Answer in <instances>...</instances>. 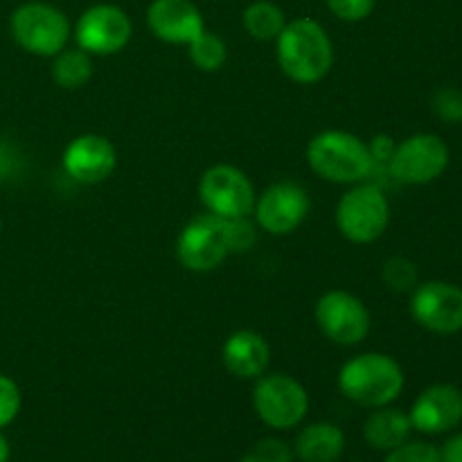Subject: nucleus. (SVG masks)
<instances>
[{
  "mask_svg": "<svg viewBox=\"0 0 462 462\" xmlns=\"http://www.w3.org/2000/svg\"><path fill=\"white\" fill-rule=\"evenodd\" d=\"M275 59L284 77L302 86H314L334 66V43L328 30L314 18H293L275 39Z\"/></svg>",
  "mask_w": 462,
  "mask_h": 462,
  "instance_id": "f257e3e1",
  "label": "nucleus"
},
{
  "mask_svg": "<svg viewBox=\"0 0 462 462\" xmlns=\"http://www.w3.org/2000/svg\"><path fill=\"white\" fill-rule=\"evenodd\" d=\"M307 165L319 179L337 185H356L377 170L370 144L343 129H325L307 144Z\"/></svg>",
  "mask_w": 462,
  "mask_h": 462,
  "instance_id": "f03ea898",
  "label": "nucleus"
},
{
  "mask_svg": "<svg viewBox=\"0 0 462 462\" xmlns=\"http://www.w3.org/2000/svg\"><path fill=\"white\" fill-rule=\"evenodd\" d=\"M337 383L341 395L352 404L379 409L402 395L406 377L395 356L386 352H364L341 365Z\"/></svg>",
  "mask_w": 462,
  "mask_h": 462,
  "instance_id": "7ed1b4c3",
  "label": "nucleus"
},
{
  "mask_svg": "<svg viewBox=\"0 0 462 462\" xmlns=\"http://www.w3.org/2000/svg\"><path fill=\"white\" fill-rule=\"evenodd\" d=\"M337 228L347 242L373 244L383 237L391 224V201L386 192L377 183H356L338 199L337 212Z\"/></svg>",
  "mask_w": 462,
  "mask_h": 462,
  "instance_id": "20e7f679",
  "label": "nucleus"
},
{
  "mask_svg": "<svg viewBox=\"0 0 462 462\" xmlns=\"http://www.w3.org/2000/svg\"><path fill=\"white\" fill-rule=\"evenodd\" d=\"M12 39L21 50L34 57L52 59L68 48L72 25L66 14L50 3H23L9 18Z\"/></svg>",
  "mask_w": 462,
  "mask_h": 462,
  "instance_id": "39448f33",
  "label": "nucleus"
},
{
  "mask_svg": "<svg viewBox=\"0 0 462 462\" xmlns=\"http://www.w3.org/2000/svg\"><path fill=\"white\" fill-rule=\"evenodd\" d=\"M253 409L273 431L300 427L310 413V393L293 374L264 373L253 386Z\"/></svg>",
  "mask_w": 462,
  "mask_h": 462,
  "instance_id": "423d86ee",
  "label": "nucleus"
},
{
  "mask_svg": "<svg viewBox=\"0 0 462 462\" xmlns=\"http://www.w3.org/2000/svg\"><path fill=\"white\" fill-rule=\"evenodd\" d=\"M233 255L230 248V221L203 212L189 219L176 237V257L194 273H210Z\"/></svg>",
  "mask_w": 462,
  "mask_h": 462,
  "instance_id": "0eeeda50",
  "label": "nucleus"
},
{
  "mask_svg": "<svg viewBox=\"0 0 462 462\" xmlns=\"http://www.w3.org/2000/svg\"><path fill=\"white\" fill-rule=\"evenodd\" d=\"M314 320L328 341L343 347L364 343L373 329V316L365 302L346 289L325 291L314 305Z\"/></svg>",
  "mask_w": 462,
  "mask_h": 462,
  "instance_id": "6e6552de",
  "label": "nucleus"
},
{
  "mask_svg": "<svg viewBox=\"0 0 462 462\" xmlns=\"http://www.w3.org/2000/svg\"><path fill=\"white\" fill-rule=\"evenodd\" d=\"M199 199L210 215L221 219H244L253 215L257 192L246 171L228 162H219L201 174Z\"/></svg>",
  "mask_w": 462,
  "mask_h": 462,
  "instance_id": "1a4fd4ad",
  "label": "nucleus"
},
{
  "mask_svg": "<svg viewBox=\"0 0 462 462\" xmlns=\"http://www.w3.org/2000/svg\"><path fill=\"white\" fill-rule=\"evenodd\" d=\"M449 161V144L440 135L413 134L395 144L388 171L402 185H427L445 174Z\"/></svg>",
  "mask_w": 462,
  "mask_h": 462,
  "instance_id": "9d476101",
  "label": "nucleus"
},
{
  "mask_svg": "<svg viewBox=\"0 0 462 462\" xmlns=\"http://www.w3.org/2000/svg\"><path fill=\"white\" fill-rule=\"evenodd\" d=\"M134 23L129 14L111 3H99L81 12L72 27L77 48L90 57H113L129 45Z\"/></svg>",
  "mask_w": 462,
  "mask_h": 462,
  "instance_id": "9b49d317",
  "label": "nucleus"
},
{
  "mask_svg": "<svg viewBox=\"0 0 462 462\" xmlns=\"http://www.w3.org/2000/svg\"><path fill=\"white\" fill-rule=\"evenodd\" d=\"M310 210V194L302 185L293 183V180H278L257 194L253 215L264 233L273 235V237H284V235L296 233L305 224Z\"/></svg>",
  "mask_w": 462,
  "mask_h": 462,
  "instance_id": "f8f14e48",
  "label": "nucleus"
},
{
  "mask_svg": "<svg viewBox=\"0 0 462 462\" xmlns=\"http://www.w3.org/2000/svg\"><path fill=\"white\" fill-rule=\"evenodd\" d=\"M411 316L420 328L433 334H456L462 329V289L445 280H429L411 291Z\"/></svg>",
  "mask_w": 462,
  "mask_h": 462,
  "instance_id": "ddd939ff",
  "label": "nucleus"
},
{
  "mask_svg": "<svg viewBox=\"0 0 462 462\" xmlns=\"http://www.w3.org/2000/svg\"><path fill=\"white\" fill-rule=\"evenodd\" d=\"M61 165L75 183L99 185L116 171L117 149L106 135L81 134L63 149Z\"/></svg>",
  "mask_w": 462,
  "mask_h": 462,
  "instance_id": "4468645a",
  "label": "nucleus"
},
{
  "mask_svg": "<svg viewBox=\"0 0 462 462\" xmlns=\"http://www.w3.org/2000/svg\"><path fill=\"white\" fill-rule=\"evenodd\" d=\"M413 431L440 436L454 431L462 422V391L454 383H433L415 397L411 406Z\"/></svg>",
  "mask_w": 462,
  "mask_h": 462,
  "instance_id": "2eb2a0df",
  "label": "nucleus"
},
{
  "mask_svg": "<svg viewBox=\"0 0 462 462\" xmlns=\"http://www.w3.org/2000/svg\"><path fill=\"white\" fill-rule=\"evenodd\" d=\"M147 27L162 43L188 48L206 32V21L192 0H152L147 7Z\"/></svg>",
  "mask_w": 462,
  "mask_h": 462,
  "instance_id": "dca6fc26",
  "label": "nucleus"
},
{
  "mask_svg": "<svg viewBox=\"0 0 462 462\" xmlns=\"http://www.w3.org/2000/svg\"><path fill=\"white\" fill-rule=\"evenodd\" d=\"M221 361L233 377L255 382L269 370L271 346L255 329H237L221 346Z\"/></svg>",
  "mask_w": 462,
  "mask_h": 462,
  "instance_id": "f3484780",
  "label": "nucleus"
},
{
  "mask_svg": "<svg viewBox=\"0 0 462 462\" xmlns=\"http://www.w3.org/2000/svg\"><path fill=\"white\" fill-rule=\"evenodd\" d=\"M347 438L338 424L311 422L298 431L293 440V458L300 462H338L346 454Z\"/></svg>",
  "mask_w": 462,
  "mask_h": 462,
  "instance_id": "a211bd4d",
  "label": "nucleus"
},
{
  "mask_svg": "<svg viewBox=\"0 0 462 462\" xmlns=\"http://www.w3.org/2000/svg\"><path fill=\"white\" fill-rule=\"evenodd\" d=\"M411 433H413V424H411L409 413L395 409L393 404L373 409L364 422V440L368 442V447L386 451V454L411 440Z\"/></svg>",
  "mask_w": 462,
  "mask_h": 462,
  "instance_id": "6ab92c4d",
  "label": "nucleus"
},
{
  "mask_svg": "<svg viewBox=\"0 0 462 462\" xmlns=\"http://www.w3.org/2000/svg\"><path fill=\"white\" fill-rule=\"evenodd\" d=\"M52 79L59 88H84L93 79V57L81 48H66L52 57Z\"/></svg>",
  "mask_w": 462,
  "mask_h": 462,
  "instance_id": "aec40b11",
  "label": "nucleus"
},
{
  "mask_svg": "<svg viewBox=\"0 0 462 462\" xmlns=\"http://www.w3.org/2000/svg\"><path fill=\"white\" fill-rule=\"evenodd\" d=\"M242 25L255 41H275L287 25V16L280 5L271 0H255L244 9Z\"/></svg>",
  "mask_w": 462,
  "mask_h": 462,
  "instance_id": "412c9836",
  "label": "nucleus"
},
{
  "mask_svg": "<svg viewBox=\"0 0 462 462\" xmlns=\"http://www.w3.org/2000/svg\"><path fill=\"white\" fill-rule=\"evenodd\" d=\"M188 57L201 72H217L228 61V45L215 32H203L188 45Z\"/></svg>",
  "mask_w": 462,
  "mask_h": 462,
  "instance_id": "4be33fe9",
  "label": "nucleus"
},
{
  "mask_svg": "<svg viewBox=\"0 0 462 462\" xmlns=\"http://www.w3.org/2000/svg\"><path fill=\"white\" fill-rule=\"evenodd\" d=\"M382 280L383 284L395 293L413 291V289L420 284L418 266H415L409 257L395 255L391 257V260H386V264H383Z\"/></svg>",
  "mask_w": 462,
  "mask_h": 462,
  "instance_id": "5701e85b",
  "label": "nucleus"
},
{
  "mask_svg": "<svg viewBox=\"0 0 462 462\" xmlns=\"http://www.w3.org/2000/svg\"><path fill=\"white\" fill-rule=\"evenodd\" d=\"M293 449L280 438H262L242 456L239 462H293Z\"/></svg>",
  "mask_w": 462,
  "mask_h": 462,
  "instance_id": "b1692460",
  "label": "nucleus"
},
{
  "mask_svg": "<svg viewBox=\"0 0 462 462\" xmlns=\"http://www.w3.org/2000/svg\"><path fill=\"white\" fill-rule=\"evenodd\" d=\"M23 409V393L12 377L0 373V429L9 427Z\"/></svg>",
  "mask_w": 462,
  "mask_h": 462,
  "instance_id": "393cba45",
  "label": "nucleus"
},
{
  "mask_svg": "<svg viewBox=\"0 0 462 462\" xmlns=\"http://www.w3.org/2000/svg\"><path fill=\"white\" fill-rule=\"evenodd\" d=\"M383 462H442L440 449L422 440H406L397 449L388 451Z\"/></svg>",
  "mask_w": 462,
  "mask_h": 462,
  "instance_id": "a878e982",
  "label": "nucleus"
},
{
  "mask_svg": "<svg viewBox=\"0 0 462 462\" xmlns=\"http://www.w3.org/2000/svg\"><path fill=\"white\" fill-rule=\"evenodd\" d=\"M325 5L338 21L361 23L370 18L377 0H325Z\"/></svg>",
  "mask_w": 462,
  "mask_h": 462,
  "instance_id": "bb28decb",
  "label": "nucleus"
},
{
  "mask_svg": "<svg viewBox=\"0 0 462 462\" xmlns=\"http://www.w3.org/2000/svg\"><path fill=\"white\" fill-rule=\"evenodd\" d=\"M436 113L445 122H462V93L456 88H442L436 95Z\"/></svg>",
  "mask_w": 462,
  "mask_h": 462,
  "instance_id": "cd10ccee",
  "label": "nucleus"
},
{
  "mask_svg": "<svg viewBox=\"0 0 462 462\" xmlns=\"http://www.w3.org/2000/svg\"><path fill=\"white\" fill-rule=\"evenodd\" d=\"M230 221V248L233 253H246L255 246V226L248 221V217L244 219H228Z\"/></svg>",
  "mask_w": 462,
  "mask_h": 462,
  "instance_id": "c85d7f7f",
  "label": "nucleus"
},
{
  "mask_svg": "<svg viewBox=\"0 0 462 462\" xmlns=\"http://www.w3.org/2000/svg\"><path fill=\"white\" fill-rule=\"evenodd\" d=\"M368 144H370V152H373V158H374V162H377V167L379 165L388 167V161H391L393 152H395V144H397L395 140H393L391 135L382 134V135H374L373 143H368Z\"/></svg>",
  "mask_w": 462,
  "mask_h": 462,
  "instance_id": "c756f323",
  "label": "nucleus"
},
{
  "mask_svg": "<svg viewBox=\"0 0 462 462\" xmlns=\"http://www.w3.org/2000/svg\"><path fill=\"white\" fill-rule=\"evenodd\" d=\"M442 462H462V431L454 433L445 445L440 447Z\"/></svg>",
  "mask_w": 462,
  "mask_h": 462,
  "instance_id": "7c9ffc66",
  "label": "nucleus"
},
{
  "mask_svg": "<svg viewBox=\"0 0 462 462\" xmlns=\"http://www.w3.org/2000/svg\"><path fill=\"white\" fill-rule=\"evenodd\" d=\"M9 458H12V445L0 429V462H9Z\"/></svg>",
  "mask_w": 462,
  "mask_h": 462,
  "instance_id": "2f4dec72",
  "label": "nucleus"
},
{
  "mask_svg": "<svg viewBox=\"0 0 462 462\" xmlns=\"http://www.w3.org/2000/svg\"><path fill=\"white\" fill-rule=\"evenodd\" d=\"M0 235H3V219H0Z\"/></svg>",
  "mask_w": 462,
  "mask_h": 462,
  "instance_id": "473e14b6",
  "label": "nucleus"
}]
</instances>
